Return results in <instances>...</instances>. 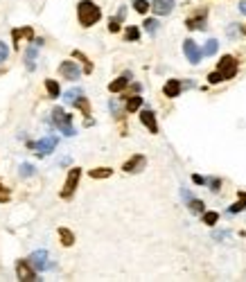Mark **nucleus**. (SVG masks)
Instances as JSON below:
<instances>
[{"label":"nucleus","instance_id":"nucleus-1","mask_svg":"<svg viewBox=\"0 0 246 282\" xmlns=\"http://www.w3.org/2000/svg\"><path fill=\"white\" fill-rule=\"evenodd\" d=\"M77 18H79L81 27H93L102 18V9L93 0H79L77 2Z\"/></svg>","mask_w":246,"mask_h":282},{"label":"nucleus","instance_id":"nucleus-2","mask_svg":"<svg viewBox=\"0 0 246 282\" xmlns=\"http://www.w3.org/2000/svg\"><path fill=\"white\" fill-rule=\"evenodd\" d=\"M52 122L61 133H66V136H75V129H72V115H68L64 108H59V106L54 108L52 111Z\"/></svg>","mask_w":246,"mask_h":282},{"label":"nucleus","instance_id":"nucleus-3","mask_svg":"<svg viewBox=\"0 0 246 282\" xmlns=\"http://www.w3.org/2000/svg\"><path fill=\"white\" fill-rule=\"evenodd\" d=\"M79 178H81V170L79 167H72L66 176V183H64V190H61V199H70L75 194L77 185H79Z\"/></svg>","mask_w":246,"mask_h":282},{"label":"nucleus","instance_id":"nucleus-4","mask_svg":"<svg viewBox=\"0 0 246 282\" xmlns=\"http://www.w3.org/2000/svg\"><path fill=\"white\" fill-rule=\"evenodd\" d=\"M217 70H219L221 75H224V81H226V79H233V77L237 75L240 66H237L235 57H230V54H224V57L219 59V64H217Z\"/></svg>","mask_w":246,"mask_h":282},{"label":"nucleus","instance_id":"nucleus-5","mask_svg":"<svg viewBox=\"0 0 246 282\" xmlns=\"http://www.w3.org/2000/svg\"><path fill=\"white\" fill-rule=\"evenodd\" d=\"M16 276H18V280H23V282H34V280H38V278H36V271L32 269V262H30V260H18V262H16Z\"/></svg>","mask_w":246,"mask_h":282},{"label":"nucleus","instance_id":"nucleus-6","mask_svg":"<svg viewBox=\"0 0 246 282\" xmlns=\"http://www.w3.org/2000/svg\"><path fill=\"white\" fill-rule=\"evenodd\" d=\"M59 75L64 77V79L75 81V79H79L81 70H79V66H77L75 61H70V59H66V61H61V66H59Z\"/></svg>","mask_w":246,"mask_h":282},{"label":"nucleus","instance_id":"nucleus-7","mask_svg":"<svg viewBox=\"0 0 246 282\" xmlns=\"http://www.w3.org/2000/svg\"><path fill=\"white\" fill-rule=\"evenodd\" d=\"M183 54L187 57V61H190V64H199V61H201V57H204V52L199 50V45L192 41V38H185V41H183Z\"/></svg>","mask_w":246,"mask_h":282},{"label":"nucleus","instance_id":"nucleus-8","mask_svg":"<svg viewBox=\"0 0 246 282\" xmlns=\"http://www.w3.org/2000/svg\"><path fill=\"white\" fill-rule=\"evenodd\" d=\"M144 165H147V158H144L142 154H136V156H131V158L124 163L122 170L127 172V174H136V172H142Z\"/></svg>","mask_w":246,"mask_h":282},{"label":"nucleus","instance_id":"nucleus-9","mask_svg":"<svg viewBox=\"0 0 246 282\" xmlns=\"http://www.w3.org/2000/svg\"><path fill=\"white\" fill-rule=\"evenodd\" d=\"M140 122H142L144 127L149 129V133H158V122H156V113L151 111V108H144V111L140 113Z\"/></svg>","mask_w":246,"mask_h":282},{"label":"nucleus","instance_id":"nucleus-10","mask_svg":"<svg viewBox=\"0 0 246 282\" xmlns=\"http://www.w3.org/2000/svg\"><path fill=\"white\" fill-rule=\"evenodd\" d=\"M34 147H36V154L45 156V154H50V151H54V147H57V138H54V136H48V138L38 140Z\"/></svg>","mask_w":246,"mask_h":282},{"label":"nucleus","instance_id":"nucleus-11","mask_svg":"<svg viewBox=\"0 0 246 282\" xmlns=\"http://www.w3.org/2000/svg\"><path fill=\"white\" fill-rule=\"evenodd\" d=\"M206 16H208V11H206V9L197 11V16H192V18H187V21H185V27H187V30H204Z\"/></svg>","mask_w":246,"mask_h":282},{"label":"nucleus","instance_id":"nucleus-12","mask_svg":"<svg viewBox=\"0 0 246 282\" xmlns=\"http://www.w3.org/2000/svg\"><path fill=\"white\" fill-rule=\"evenodd\" d=\"M181 91H183V84L178 79H170L165 86H163V93H165V97H170V100L172 97H178Z\"/></svg>","mask_w":246,"mask_h":282},{"label":"nucleus","instance_id":"nucleus-13","mask_svg":"<svg viewBox=\"0 0 246 282\" xmlns=\"http://www.w3.org/2000/svg\"><path fill=\"white\" fill-rule=\"evenodd\" d=\"M151 9H154L158 16H167V14L174 9V0H154Z\"/></svg>","mask_w":246,"mask_h":282},{"label":"nucleus","instance_id":"nucleus-14","mask_svg":"<svg viewBox=\"0 0 246 282\" xmlns=\"http://www.w3.org/2000/svg\"><path fill=\"white\" fill-rule=\"evenodd\" d=\"M48 253L45 250H36V253H32L30 255V262H32V266H36L38 271H43V269H48Z\"/></svg>","mask_w":246,"mask_h":282},{"label":"nucleus","instance_id":"nucleus-15","mask_svg":"<svg viewBox=\"0 0 246 282\" xmlns=\"http://www.w3.org/2000/svg\"><path fill=\"white\" fill-rule=\"evenodd\" d=\"M129 81H131V75H122V77H118L115 81H111L108 84V91L111 93H120V91H124L129 86Z\"/></svg>","mask_w":246,"mask_h":282},{"label":"nucleus","instance_id":"nucleus-16","mask_svg":"<svg viewBox=\"0 0 246 282\" xmlns=\"http://www.w3.org/2000/svg\"><path fill=\"white\" fill-rule=\"evenodd\" d=\"M72 104H75V108H79L86 117L91 115V104H88V97H84V93H79V95L75 97V102H72Z\"/></svg>","mask_w":246,"mask_h":282},{"label":"nucleus","instance_id":"nucleus-17","mask_svg":"<svg viewBox=\"0 0 246 282\" xmlns=\"http://www.w3.org/2000/svg\"><path fill=\"white\" fill-rule=\"evenodd\" d=\"M21 36L30 38V41L34 43V32H32V27H23V30H14V32H11V38H14V43H16V48H18V38H21Z\"/></svg>","mask_w":246,"mask_h":282},{"label":"nucleus","instance_id":"nucleus-18","mask_svg":"<svg viewBox=\"0 0 246 282\" xmlns=\"http://www.w3.org/2000/svg\"><path fill=\"white\" fill-rule=\"evenodd\" d=\"M59 240H61V244H64V246H72V244H75V233L61 226V228H59Z\"/></svg>","mask_w":246,"mask_h":282},{"label":"nucleus","instance_id":"nucleus-19","mask_svg":"<svg viewBox=\"0 0 246 282\" xmlns=\"http://www.w3.org/2000/svg\"><path fill=\"white\" fill-rule=\"evenodd\" d=\"M140 106H142V97H140V95H131V97H127V104H124V108H127L129 113L138 111Z\"/></svg>","mask_w":246,"mask_h":282},{"label":"nucleus","instance_id":"nucleus-20","mask_svg":"<svg viewBox=\"0 0 246 282\" xmlns=\"http://www.w3.org/2000/svg\"><path fill=\"white\" fill-rule=\"evenodd\" d=\"M45 91H48L50 97H59L61 95V88H59V84H57L54 79H45Z\"/></svg>","mask_w":246,"mask_h":282},{"label":"nucleus","instance_id":"nucleus-21","mask_svg":"<svg viewBox=\"0 0 246 282\" xmlns=\"http://www.w3.org/2000/svg\"><path fill=\"white\" fill-rule=\"evenodd\" d=\"M72 57L79 59V61H84V72H86V75H91V72H93V64L88 61V57H86L84 52H79V50H75V52H72Z\"/></svg>","mask_w":246,"mask_h":282},{"label":"nucleus","instance_id":"nucleus-22","mask_svg":"<svg viewBox=\"0 0 246 282\" xmlns=\"http://www.w3.org/2000/svg\"><path fill=\"white\" fill-rule=\"evenodd\" d=\"M122 18H124V7L120 9V14H118V18H111L108 21V32H120V23H122Z\"/></svg>","mask_w":246,"mask_h":282},{"label":"nucleus","instance_id":"nucleus-23","mask_svg":"<svg viewBox=\"0 0 246 282\" xmlns=\"http://www.w3.org/2000/svg\"><path fill=\"white\" fill-rule=\"evenodd\" d=\"M34 61H36V45H32V48L25 52V66H27V70H34Z\"/></svg>","mask_w":246,"mask_h":282},{"label":"nucleus","instance_id":"nucleus-24","mask_svg":"<svg viewBox=\"0 0 246 282\" xmlns=\"http://www.w3.org/2000/svg\"><path fill=\"white\" fill-rule=\"evenodd\" d=\"M113 174L111 167H97V170H91V178H108Z\"/></svg>","mask_w":246,"mask_h":282},{"label":"nucleus","instance_id":"nucleus-25","mask_svg":"<svg viewBox=\"0 0 246 282\" xmlns=\"http://www.w3.org/2000/svg\"><path fill=\"white\" fill-rule=\"evenodd\" d=\"M217 48H219V43L214 41V38H210V41L206 43V48H204V54H206V57H212V54H217Z\"/></svg>","mask_w":246,"mask_h":282},{"label":"nucleus","instance_id":"nucleus-26","mask_svg":"<svg viewBox=\"0 0 246 282\" xmlns=\"http://www.w3.org/2000/svg\"><path fill=\"white\" fill-rule=\"evenodd\" d=\"M134 9L138 14H147L149 11V0H134Z\"/></svg>","mask_w":246,"mask_h":282},{"label":"nucleus","instance_id":"nucleus-27","mask_svg":"<svg viewBox=\"0 0 246 282\" xmlns=\"http://www.w3.org/2000/svg\"><path fill=\"white\" fill-rule=\"evenodd\" d=\"M124 38H127V41H138V38H140V30H138V27H127Z\"/></svg>","mask_w":246,"mask_h":282},{"label":"nucleus","instance_id":"nucleus-28","mask_svg":"<svg viewBox=\"0 0 246 282\" xmlns=\"http://www.w3.org/2000/svg\"><path fill=\"white\" fill-rule=\"evenodd\" d=\"M246 208V194H240V201L230 206V212H242Z\"/></svg>","mask_w":246,"mask_h":282},{"label":"nucleus","instance_id":"nucleus-29","mask_svg":"<svg viewBox=\"0 0 246 282\" xmlns=\"http://www.w3.org/2000/svg\"><path fill=\"white\" fill-rule=\"evenodd\" d=\"M9 201H11V192H9V187L0 183V203H9Z\"/></svg>","mask_w":246,"mask_h":282},{"label":"nucleus","instance_id":"nucleus-30","mask_svg":"<svg viewBox=\"0 0 246 282\" xmlns=\"http://www.w3.org/2000/svg\"><path fill=\"white\" fill-rule=\"evenodd\" d=\"M144 30L149 34H156L158 32V21H156V18H147V21H144Z\"/></svg>","mask_w":246,"mask_h":282},{"label":"nucleus","instance_id":"nucleus-31","mask_svg":"<svg viewBox=\"0 0 246 282\" xmlns=\"http://www.w3.org/2000/svg\"><path fill=\"white\" fill-rule=\"evenodd\" d=\"M217 221H219V214H217V212H204V224L214 226Z\"/></svg>","mask_w":246,"mask_h":282},{"label":"nucleus","instance_id":"nucleus-32","mask_svg":"<svg viewBox=\"0 0 246 282\" xmlns=\"http://www.w3.org/2000/svg\"><path fill=\"white\" fill-rule=\"evenodd\" d=\"M190 210L192 212H204V201H199V199H190Z\"/></svg>","mask_w":246,"mask_h":282},{"label":"nucleus","instance_id":"nucleus-33","mask_svg":"<svg viewBox=\"0 0 246 282\" xmlns=\"http://www.w3.org/2000/svg\"><path fill=\"white\" fill-rule=\"evenodd\" d=\"M208 81H210V84H219V81H224V75H221L219 70H217V72H210Z\"/></svg>","mask_w":246,"mask_h":282},{"label":"nucleus","instance_id":"nucleus-34","mask_svg":"<svg viewBox=\"0 0 246 282\" xmlns=\"http://www.w3.org/2000/svg\"><path fill=\"white\" fill-rule=\"evenodd\" d=\"M34 174V167L30 163H23L21 165V176H32Z\"/></svg>","mask_w":246,"mask_h":282},{"label":"nucleus","instance_id":"nucleus-35","mask_svg":"<svg viewBox=\"0 0 246 282\" xmlns=\"http://www.w3.org/2000/svg\"><path fill=\"white\" fill-rule=\"evenodd\" d=\"M7 54H9V48H7V43L0 41V64H2V61L7 59Z\"/></svg>","mask_w":246,"mask_h":282},{"label":"nucleus","instance_id":"nucleus-36","mask_svg":"<svg viewBox=\"0 0 246 282\" xmlns=\"http://www.w3.org/2000/svg\"><path fill=\"white\" fill-rule=\"evenodd\" d=\"M210 185H212V187H210V190H212V192H217V190H219V185H221V181H219V178H210Z\"/></svg>","mask_w":246,"mask_h":282},{"label":"nucleus","instance_id":"nucleus-37","mask_svg":"<svg viewBox=\"0 0 246 282\" xmlns=\"http://www.w3.org/2000/svg\"><path fill=\"white\" fill-rule=\"evenodd\" d=\"M192 181L197 183V185H204V183H206V178H204V176H199V174H194V176H192Z\"/></svg>","mask_w":246,"mask_h":282},{"label":"nucleus","instance_id":"nucleus-38","mask_svg":"<svg viewBox=\"0 0 246 282\" xmlns=\"http://www.w3.org/2000/svg\"><path fill=\"white\" fill-rule=\"evenodd\" d=\"M240 11H242V14H244V16H246V0H242V2H240Z\"/></svg>","mask_w":246,"mask_h":282}]
</instances>
